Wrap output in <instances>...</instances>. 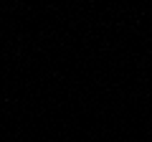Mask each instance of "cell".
I'll return each mask as SVG.
<instances>
[]
</instances>
